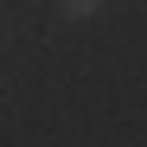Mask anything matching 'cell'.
<instances>
[{
  "label": "cell",
  "instance_id": "cell-1",
  "mask_svg": "<svg viewBox=\"0 0 147 147\" xmlns=\"http://www.w3.org/2000/svg\"><path fill=\"white\" fill-rule=\"evenodd\" d=\"M58 13H64V19H96L102 0H58Z\"/></svg>",
  "mask_w": 147,
  "mask_h": 147
}]
</instances>
